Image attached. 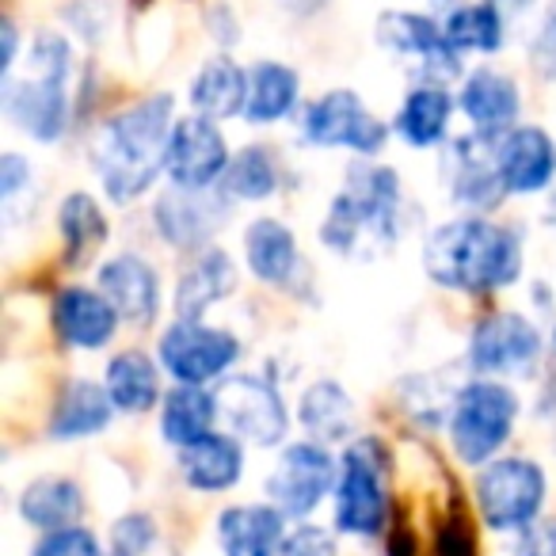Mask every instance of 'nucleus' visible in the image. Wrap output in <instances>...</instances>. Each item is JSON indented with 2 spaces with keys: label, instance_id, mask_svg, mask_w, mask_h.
I'll use <instances>...</instances> for the list:
<instances>
[{
  "label": "nucleus",
  "instance_id": "f257e3e1",
  "mask_svg": "<svg viewBox=\"0 0 556 556\" xmlns=\"http://www.w3.org/2000/svg\"><path fill=\"white\" fill-rule=\"evenodd\" d=\"M172 126H176V100L168 92H156L115 111L96 130L88 164L111 202L130 206L153 191V184L164 176Z\"/></svg>",
  "mask_w": 556,
  "mask_h": 556
},
{
  "label": "nucleus",
  "instance_id": "f03ea898",
  "mask_svg": "<svg viewBox=\"0 0 556 556\" xmlns=\"http://www.w3.org/2000/svg\"><path fill=\"white\" fill-rule=\"evenodd\" d=\"M522 232L484 214L454 217L424 240V270L434 287L492 294L522 278Z\"/></svg>",
  "mask_w": 556,
  "mask_h": 556
},
{
  "label": "nucleus",
  "instance_id": "7ed1b4c3",
  "mask_svg": "<svg viewBox=\"0 0 556 556\" xmlns=\"http://www.w3.org/2000/svg\"><path fill=\"white\" fill-rule=\"evenodd\" d=\"M404 187L396 168L378 164L374 156H358L348 168L343 191L328 202L320 222V244L343 260H366L374 252H389L401 240Z\"/></svg>",
  "mask_w": 556,
  "mask_h": 556
},
{
  "label": "nucleus",
  "instance_id": "20e7f679",
  "mask_svg": "<svg viewBox=\"0 0 556 556\" xmlns=\"http://www.w3.org/2000/svg\"><path fill=\"white\" fill-rule=\"evenodd\" d=\"M27 77H4V92H0V108L4 118L16 126L20 134L54 146L65 138L73 123V47L65 35L39 31L27 50Z\"/></svg>",
  "mask_w": 556,
  "mask_h": 556
},
{
  "label": "nucleus",
  "instance_id": "39448f33",
  "mask_svg": "<svg viewBox=\"0 0 556 556\" xmlns=\"http://www.w3.org/2000/svg\"><path fill=\"white\" fill-rule=\"evenodd\" d=\"M518 393L500 378H469L454 393L450 404V446H454L457 462L480 469V465L495 462L503 446L510 442L518 424Z\"/></svg>",
  "mask_w": 556,
  "mask_h": 556
},
{
  "label": "nucleus",
  "instance_id": "423d86ee",
  "mask_svg": "<svg viewBox=\"0 0 556 556\" xmlns=\"http://www.w3.org/2000/svg\"><path fill=\"white\" fill-rule=\"evenodd\" d=\"M389 450L381 439L363 434L343 450L332 522L348 538H378L389 526Z\"/></svg>",
  "mask_w": 556,
  "mask_h": 556
},
{
  "label": "nucleus",
  "instance_id": "0eeeda50",
  "mask_svg": "<svg viewBox=\"0 0 556 556\" xmlns=\"http://www.w3.org/2000/svg\"><path fill=\"white\" fill-rule=\"evenodd\" d=\"M548 500V477L533 457H495L477 477V507L488 530L522 533L541 518Z\"/></svg>",
  "mask_w": 556,
  "mask_h": 556
},
{
  "label": "nucleus",
  "instance_id": "6e6552de",
  "mask_svg": "<svg viewBox=\"0 0 556 556\" xmlns=\"http://www.w3.org/2000/svg\"><path fill=\"white\" fill-rule=\"evenodd\" d=\"M298 138L317 149H348L358 156H378L389 141V126L358 100V92L332 88L302 108Z\"/></svg>",
  "mask_w": 556,
  "mask_h": 556
},
{
  "label": "nucleus",
  "instance_id": "1a4fd4ad",
  "mask_svg": "<svg viewBox=\"0 0 556 556\" xmlns=\"http://www.w3.org/2000/svg\"><path fill=\"white\" fill-rule=\"evenodd\" d=\"M161 366L176 386H202L225 381L237 358L244 355V343L229 328H210L206 320H172L156 343Z\"/></svg>",
  "mask_w": 556,
  "mask_h": 556
},
{
  "label": "nucleus",
  "instance_id": "9d476101",
  "mask_svg": "<svg viewBox=\"0 0 556 556\" xmlns=\"http://www.w3.org/2000/svg\"><path fill=\"white\" fill-rule=\"evenodd\" d=\"M336 480H340V465L332 450L325 442L302 439L282 446L275 469L263 480V492H267V503H275L287 518L305 522L328 495H336Z\"/></svg>",
  "mask_w": 556,
  "mask_h": 556
},
{
  "label": "nucleus",
  "instance_id": "9b49d317",
  "mask_svg": "<svg viewBox=\"0 0 556 556\" xmlns=\"http://www.w3.org/2000/svg\"><path fill=\"white\" fill-rule=\"evenodd\" d=\"M378 42L393 58L408 62L416 70L419 85H450L462 77V50L446 39L442 20L424 16V12H381L374 27Z\"/></svg>",
  "mask_w": 556,
  "mask_h": 556
},
{
  "label": "nucleus",
  "instance_id": "f8f14e48",
  "mask_svg": "<svg viewBox=\"0 0 556 556\" xmlns=\"http://www.w3.org/2000/svg\"><path fill=\"white\" fill-rule=\"evenodd\" d=\"M541 328L526 313L495 309L469 336V366L477 378H526L541 363Z\"/></svg>",
  "mask_w": 556,
  "mask_h": 556
},
{
  "label": "nucleus",
  "instance_id": "ddd939ff",
  "mask_svg": "<svg viewBox=\"0 0 556 556\" xmlns=\"http://www.w3.org/2000/svg\"><path fill=\"white\" fill-rule=\"evenodd\" d=\"M217 408L229 424V434H237L248 446H278L290 431L287 401L260 374H229L225 381H217Z\"/></svg>",
  "mask_w": 556,
  "mask_h": 556
},
{
  "label": "nucleus",
  "instance_id": "4468645a",
  "mask_svg": "<svg viewBox=\"0 0 556 556\" xmlns=\"http://www.w3.org/2000/svg\"><path fill=\"white\" fill-rule=\"evenodd\" d=\"M229 141H225L222 126L214 118L184 115L176 118L168 138V156H164V176L172 187H187V191H210L225 179L229 172Z\"/></svg>",
  "mask_w": 556,
  "mask_h": 556
},
{
  "label": "nucleus",
  "instance_id": "2eb2a0df",
  "mask_svg": "<svg viewBox=\"0 0 556 556\" xmlns=\"http://www.w3.org/2000/svg\"><path fill=\"white\" fill-rule=\"evenodd\" d=\"M229 206L232 199L225 194V187H210V191L168 187L153 202V225L164 244L179 248V252H202L214 244L222 225L229 222Z\"/></svg>",
  "mask_w": 556,
  "mask_h": 556
},
{
  "label": "nucleus",
  "instance_id": "dca6fc26",
  "mask_svg": "<svg viewBox=\"0 0 556 556\" xmlns=\"http://www.w3.org/2000/svg\"><path fill=\"white\" fill-rule=\"evenodd\" d=\"M442 179H446L450 199L469 214H492L507 199L500 161H495V138H488V134L469 130L457 141H450L446 161H442Z\"/></svg>",
  "mask_w": 556,
  "mask_h": 556
},
{
  "label": "nucleus",
  "instance_id": "f3484780",
  "mask_svg": "<svg viewBox=\"0 0 556 556\" xmlns=\"http://www.w3.org/2000/svg\"><path fill=\"white\" fill-rule=\"evenodd\" d=\"M58 343L70 351H103L118 336V309L100 287H62L50 305Z\"/></svg>",
  "mask_w": 556,
  "mask_h": 556
},
{
  "label": "nucleus",
  "instance_id": "a211bd4d",
  "mask_svg": "<svg viewBox=\"0 0 556 556\" xmlns=\"http://www.w3.org/2000/svg\"><path fill=\"white\" fill-rule=\"evenodd\" d=\"M495 161L507 194L553 191L556 179V138L541 126H510L495 138Z\"/></svg>",
  "mask_w": 556,
  "mask_h": 556
},
{
  "label": "nucleus",
  "instance_id": "6ab92c4d",
  "mask_svg": "<svg viewBox=\"0 0 556 556\" xmlns=\"http://www.w3.org/2000/svg\"><path fill=\"white\" fill-rule=\"evenodd\" d=\"M100 290L134 328H149L161 317V270L138 252H118L100 267Z\"/></svg>",
  "mask_w": 556,
  "mask_h": 556
},
{
  "label": "nucleus",
  "instance_id": "aec40b11",
  "mask_svg": "<svg viewBox=\"0 0 556 556\" xmlns=\"http://www.w3.org/2000/svg\"><path fill=\"white\" fill-rule=\"evenodd\" d=\"M457 108L462 115L472 123L477 134H488V138H500L510 126H518V111H522V92H518L515 77L492 70H472L469 77L462 80V92H457Z\"/></svg>",
  "mask_w": 556,
  "mask_h": 556
},
{
  "label": "nucleus",
  "instance_id": "412c9836",
  "mask_svg": "<svg viewBox=\"0 0 556 556\" xmlns=\"http://www.w3.org/2000/svg\"><path fill=\"white\" fill-rule=\"evenodd\" d=\"M232 290H237V263H232V255L217 244L202 248L179 270L176 294H172L176 320H202L210 305L225 302Z\"/></svg>",
  "mask_w": 556,
  "mask_h": 556
},
{
  "label": "nucleus",
  "instance_id": "4be33fe9",
  "mask_svg": "<svg viewBox=\"0 0 556 556\" xmlns=\"http://www.w3.org/2000/svg\"><path fill=\"white\" fill-rule=\"evenodd\" d=\"M244 263L252 278H260L263 287L290 290L294 278L302 275V252H298V237L287 222L278 217H255L244 229Z\"/></svg>",
  "mask_w": 556,
  "mask_h": 556
},
{
  "label": "nucleus",
  "instance_id": "5701e85b",
  "mask_svg": "<svg viewBox=\"0 0 556 556\" xmlns=\"http://www.w3.org/2000/svg\"><path fill=\"white\" fill-rule=\"evenodd\" d=\"M179 477L202 495L232 492L244 477V442L229 431H214L194 446H184L179 450Z\"/></svg>",
  "mask_w": 556,
  "mask_h": 556
},
{
  "label": "nucleus",
  "instance_id": "b1692460",
  "mask_svg": "<svg viewBox=\"0 0 556 556\" xmlns=\"http://www.w3.org/2000/svg\"><path fill=\"white\" fill-rule=\"evenodd\" d=\"M287 533V515L275 503H237L217 515L222 556H275Z\"/></svg>",
  "mask_w": 556,
  "mask_h": 556
},
{
  "label": "nucleus",
  "instance_id": "393cba45",
  "mask_svg": "<svg viewBox=\"0 0 556 556\" xmlns=\"http://www.w3.org/2000/svg\"><path fill=\"white\" fill-rule=\"evenodd\" d=\"M115 419V404L108 396V386L88 378H73L62 386L54 408H50L47 434L54 442H80L103 434Z\"/></svg>",
  "mask_w": 556,
  "mask_h": 556
},
{
  "label": "nucleus",
  "instance_id": "a878e982",
  "mask_svg": "<svg viewBox=\"0 0 556 556\" xmlns=\"http://www.w3.org/2000/svg\"><path fill=\"white\" fill-rule=\"evenodd\" d=\"M457 100L446 85H416L393 115V134L412 149H434L450 138V118Z\"/></svg>",
  "mask_w": 556,
  "mask_h": 556
},
{
  "label": "nucleus",
  "instance_id": "bb28decb",
  "mask_svg": "<svg viewBox=\"0 0 556 556\" xmlns=\"http://www.w3.org/2000/svg\"><path fill=\"white\" fill-rule=\"evenodd\" d=\"M302 108V77L287 62H255L248 70V103L244 123L248 126H270L290 118Z\"/></svg>",
  "mask_w": 556,
  "mask_h": 556
},
{
  "label": "nucleus",
  "instance_id": "cd10ccee",
  "mask_svg": "<svg viewBox=\"0 0 556 556\" xmlns=\"http://www.w3.org/2000/svg\"><path fill=\"white\" fill-rule=\"evenodd\" d=\"M191 111L202 118H237L244 115V103H248V70L237 65L229 54H217L210 62H202V70L194 73L191 80Z\"/></svg>",
  "mask_w": 556,
  "mask_h": 556
},
{
  "label": "nucleus",
  "instance_id": "c85d7f7f",
  "mask_svg": "<svg viewBox=\"0 0 556 556\" xmlns=\"http://www.w3.org/2000/svg\"><path fill=\"white\" fill-rule=\"evenodd\" d=\"M161 363L146 355V351H118L108 363V374H103V386H108V396L115 404V412L123 416H146L156 404L164 401L161 393Z\"/></svg>",
  "mask_w": 556,
  "mask_h": 556
},
{
  "label": "nucleus",
  "instance_id": "c756f323",
  "mask_svg": "<svg viewBox=\"0 0 556 556\" xmlns=\"http://www.w3.org/2000/svg\"><path fill=\"white\" fill-rule=\"evenodd\" d=\"M298 419H302L305 439L325 442H355V401L348 396V389L332 378L313 381L298 401Z\"/></svg>",
  "mask_w": 556,
  "mask_h": 556
},
{
  "label": "nucleus",
  "instance_id": "7c9ffc66",
  "mask_svg": "<svg viewBox=\"0 0 556 556\" xmlns=\"http://www.w3.org/2000/svg\"><path fill=\"white\" fill-rule=\"evenodd\" d=\"M222 408H217V393L202 386H172L161 401V439L168 446L184 450L214 434Z\"/></svg>",
  "mask_w": 556,
  "mask_h": 556
},
{
  "label": "nucleus",
  "instance_id": "2f4dec72",
  "mask_svg": "<svg viewBox=\"0 0 556 556\" xmlns=\"http://www.w3.org/2000/svg\"><path fill=\"white\" fill-rule=\"evenodd\" d=\"M108 214L88 191H70L58 206V237L65 248V263L70 267H88L108 244Z\"/></svg>",
  "mask_w": 556,
  "mask_h": 556
},
{
  "label": "nucleus",
  "instance_id": "473e14b6",
  "mask_svg": "<svg viewBox=\"0 0 556 556\" xmlns=\"http://www.w3.org/2000/svg\"><path fill=\"white\" fill-rule=\"evenodd\" d=\"M20 518L31 530L50 533L62 526H77L85 515V492L73 477H39L20 492Z\"/></svg>",
  "mask_w": 556,
  "mask_h": 556
},
{
  "label": "nucleus",
  "instance_id": "72a5a7b5",
  "mask_svg": "<svg viewBox=\"0 0 556 556\" xmlns=\"http://www.w3.org/2000/svg\"><path fill=\"white\" fill-rule=\"evenodd\" d=\"M442 31L462 54H500L507 42V12L492 0H462L446 9Z\"/></svg>",
  "mask_w": 556,
  "mask_h": 556
},
{
  "label": "nucleus",
  "instance_id": "f704fd0d",
  "mask_svg": "<svg viewBox=\"0 0 556 556\" xmlns=\"http://www.w3.org/2000/svg\"><path fill=\"white\" fill-rule=\"evenodd\" d=\"M222 187L232 202L275 199L278 187H282V164H278V153L267 146H248V149H240V153H232Z\"/></svg>",
  "mask_w": 556,
  "mask_h": 556
},
{
  "label": "nucleus",
  "instance_id": "c9c22d12",
  "mask_svg": "<svg viewBox=\"0 0 556 556\" xmlns=\"http://www.w3.org/2000/svg\"><path fill=\"white\" fill-rule=\"evenodd\" d=\"M31 556H103V545L96 530L88 526H62V530L42 533L31 545Z\"/></svg>",
  "mask_w": 556,
  "mask_h": 556
},
{
  "label": "nucleus",
  "instance_id": "e433bc0d",
  "mask_svg": "<svg viewBox=\"0 0 556 556\" xmlns=\"http://www.w3.org/2000/svg\"><path fill=\"white\" fill-rule=\"evenodd\" d=\"M156 545V522L141 510L123 515L111 526V553L118 556H149Z\"/></svg>",
  "mask_w": 556,
  "mask_h": 556
},
{
  "label": "nucleus",
  "instance_id": "4c0bfd02",
  "mask_svg": "<svg viewBox=\"0 0 556 556\" xmlns=\"http://www.w3.org/2000/svg\"><path fill=\"white\" fill-rule=\"evenodd\" d=\"M275 556H340V541L332 530L313 522H298L294 530L282 538Z\"/></svg>",
  "mask_w": 556,
  "mask_h": 556
},
{
  "label": "nucleus",
  "instance_id": "58836bf2",
  "mask_svg": "<svg viewBox=\"0 0 556 556\" xmlns=\"http://www.w3.org/2000/svg\"><path fill=\"white\" fill-rule=\"evenodd\" d=\"M530 62L545 80H556V0L548 4L538 24V35L530 42Z\"/></svg>",
  "mask_w": 556,
  "mask_h": 556
},
{
  "label": "nucleus",
  "instance_id": "ea45409f",
  "mask_svg": "<svg viewBox=\"0 0 556 556\" xmlns=\"http://www.w3.org/2000/svg\"><path fill=\"white\" fill-rule=\"evenodd\" d=\"M35 187V168L24 161L20 153H4L0 161V199H4V210L16 206L20 194H27Z\"/></svg>",
  "mask_w": 556,
  "mask_h": 556
},
{
  "label": "nucleus",
  "instance_id": "a19ab883",
  "mask_svg": "<svg viewBox=\"0 0 556 556\" xmlns=\"http://www.w3.org/2000/svg\"><path fill=\"white\" fill-rule=\"evenodd\" d=\"M515 556H556V518H538L518 533Z\"/></svg>",
  "mask_w": 556,
  "mask_h": 556
},
{
  "label": "nucleus",
  "instance_id": "79ce46f5",
  "mask_svg": "<svg viewBox=\"0 0 556 556\" xmlns=\"http://www.w3.org/2000/svg\"><path fill=\"white\" fill-rule=\"evenodd\" d=\"M16 50H20L16 20H4V24H0V70H4V77L16 70Z\"/></svg>",
  "mask_w": 556,
  "mask_h": 556
},
{
  "label": "nucleus",
  "instance_id": "37998d69",
  "mask_svg": "<svg viewBox=\"0 0 556 556\" xmlns=\"http://www.w3.org/2000/svg\"><path fill=\"white\" fill-rule=\"evenodd\" d=\"M210 31H214L210 39H217L222 47H232V42H237L240 27H237V20H232V12L225 9V4H217V9L210 12Z\"/></svg>",
  "mask_w": 556,
  "mask_h": 556
},
{
  "label": "nucleus",
  "instance_id": "c03bdc74",
  "mask_svg": "<svg viewBox=\"0 0 556 556\" xmlns=\"http://www.w3.org/2000/svg\"><path fill=\"white\" fill-rule=\"evenodd\" d=\"M287 12H294V16H313V12H320L328 4V0H278Z\"/></svg>",
  "mask_w": 556,
  "mask_h": 556
},
{
  "label": "nucleus",
  "instance_id": "a18cd8bd",
  "mask_svg": "<svg viewBox=\"0 0 556 556\" xmlns=\"http://www.w3.org/2000/svg\"><path fill=\"white\" fill-rule=\"evenodd\" d=\"M492 4H500L503 12H518V16L533 9V0H492Z\"/></svg>",
  "mask_w": 556,
  "mask_h": 556
},
{
  "label": "nucleus",
  "instance_id": "49530a36",
  "mask_svg": "<svg viewBox=\"0 0 556 556\" xmlns=\"http://www.w3.org/2000/svg\"><path fill=\"white\" fill-rule=\"evenodd\" d=\"M545 225H553L556 229V187L548 191V202H545Z\"/></svg>",
  "mask_w": 556,
  "mask_h": 556
},
{
  "label": "nucleus",
  "instance_id": "de8ad7c7",
  "mask_svg": "<svg viewBox=\"0 0 556 556\" xmlns=\"http://www.w3.org/2000/svg\"><path fill=\"white\" fill-rule=\"evenodd\" d=\"M553 446H556V434H553Z\"/></svg>",
  "mask_w": 556,
  "mask_h": 556
},
{
  "label": "nucleus",
  "instance_id": "09e8293b",
  "mask_svg": "<svg viewBox=\"0 0 556 556\" xmlns=\"http://www.w3.org/2000/svg\"><path fill=\"white\" fill-rule=\"evenodd\" d=\"M553 343H556V332H553Z\"/></svg>",
  "mask_w": 556,
  "mask_h": 556
},
{
  "label": "nucleus",
  "instance_id": "8fccbe9b",
  "mask_svg": "<svg viewBox=\"0 0 556 556\" xmlns=\"http://www.w3.org/2000/svg\"><path fill=\"white\" fill-rule=\"evenodd\" d=\"M111 556H118V553H111Z\"/></svg>",
  "mask_w": 556,
  "mask_h": 556
}]
</instances>
